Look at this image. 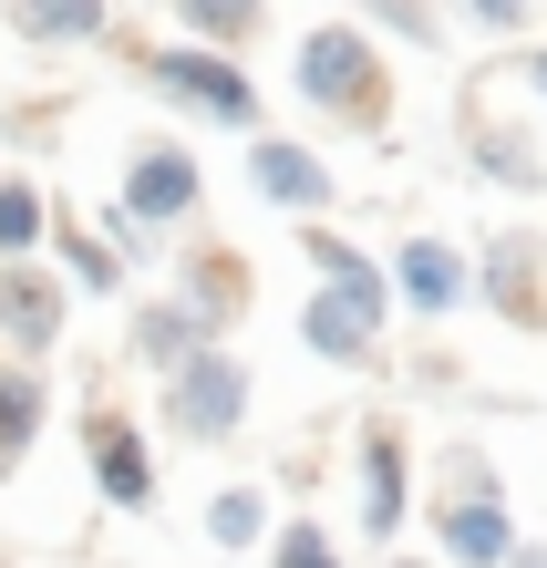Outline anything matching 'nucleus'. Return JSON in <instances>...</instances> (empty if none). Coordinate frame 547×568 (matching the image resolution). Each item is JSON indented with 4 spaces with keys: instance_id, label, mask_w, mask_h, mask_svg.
<instances>
[{
    "instance_id": "f257e3e1",
    "label": "nucleus",
    "mask_w": 547,
    "mask_h": 568,
    "mask_svg": "<svg viewBox=\"0 0 547 568\" xmlns=\"http://www.w3.org/2000/svg\"><path fill=\"white\" fill-rule=\"evenodd\" d=\"M290 93L341 135H393V52L372 21H311L290 42Z\"/></svg>"
},
{
    "instance_id": "f03ea898",
    "label": "nucleus",
    "mask_w": 547,
    "mask_h": 568,
    "mask_svg": "<svg viewBox=\"0 0 547 568\" xmlns=\"http://www.w3.org/2000/svg\"><path fill=\"white\" fill-rule=\"evenodd\" d=\"M145 83H155V104L165 114H186V124H207V135H269V93L249 73V52H207V42H155L145 52Z\"/></svg>"
},
{
    "instance_id": "7ed1b4c3",
    "label": "nucleus",
    "mask_w": 547,
    "mask_h": 568,
    "mask_svg": "<svg viewBox=\"0 0 547 568\" xmlns=\"http://www.w3.org/2000/svg\"><path fill=\"white\" fill-rule=\"evenodd\" d=\"M249 404H259V373H249V352H227V342H207L186 373L155 383V414H165L176 445H237V434H249Z\"/></svg>"
},
{
    "instance_id": "20e7f679",
    "label": "nucleus",
    "mask_w": 547,
    "mask_h": 568,
    "mask_svg": "<svg viewBox=\"0 0 547 568\" xmlns=\"http://www.w3.org/2000/svg\"><path fill=\"white\" fill-rule=\"evenodd\" d=\"M114 217H134L145 239H186V227L207 217V165H196V145L145 135L124 155V176H114Z\"/></svg>"
},
{
    "instance_id": "39448f33",
    "label": "nucleus",
    "mask_w": 547,
    "mask_h": 568,
    "mask_svg": "<svg viewBox=\"0 0 547 568\" xmlns=\"http://www.w3.org/2000/svg\"><path fill=\"white\" fill-rule=\"evenodd\" d=\"M393 300H362V290H311L300 300V352L331 362V373H383L393 362Z\"/></svg>"
},
{
    "instance_id": "423d86ee",
    "label": "nucleus",
    "mask_w": 547,
    "mask_h": 568,
    "mask_svg": "<svg viewBox=\"0 0 547 568\" xmlns=\"http://www.w3.org/2000/svg\"><path fill=\"white\" fill-rule=\"evenodd\" d=\"M83 465H93V496H104L114 517H145L155 507V434L134 424L124 404H104V393L83 404Z\"/></svg>"
},
{
    "instance_id": "0eeeda50",
    "label": "nucleus",
    "mask_w": 547,
    "mask_h": 568,
    "mask_svg": "<svg viewBox=\"0 0 547 568\" xmlns=\"http://www.w3.org/2000/svg\"><path fill=\"white\" fill-rule=\"evenodd\" d=\"M475 300H486L506 331H537L547 342V239L537 227H486V239H475Z\"/></svg>"
},
{
    "instance_id": "6e6552de",
    "label": "nucleus",
    "mask_w": 547,
    "mask_h": 568,
    "mask_svg": "<svg viewBox=\"0 0 547 568\" xmlns=\"http://www.w3.org/2000/svg\"><path fill=\"white\" fill-rule=\"evenodd\" d=\"M383 270H393V300H403V321H455V311H475V248H455V239H434V227H414V239H393L383 248Z\"/></svg>"
},
{
    "instance_id": "1a4fd4ad",
    "label": "nucleus",
    "mask_w": 547,
    "mask_h": 568,
    "mask_svg": "<svg viewBox=\"0 0 547 568\" xmlns=\"http://www.w3.org/2000/svg\"><path fill=\"white\" fill-rule=\"evenodd\" d=\"M352 517L372 548H393L403 527H414V445H403V424H362L352 434Z\"/></svg>"
},
{
    "instance_id": "9d476101",
    "label": "nucleus",
    "mask_w": 547,
    "mask_h": 568,
    "mask_svg": "<svg viewBox=\"0 0 547 568\" xmlns=\"http://www.w3.org/2000/svg\"><path fill=\"white\" fill-rule=\"evenodd\" d=\"M62 331H73V280L52 258H11L0 270V342H11V362H42L52 373Z\"/></svg>"
},
{
    "instance_id": "9b49d317",
    "label": "nucleus",
    "mask_w": 547,
    "mask_h": 568,
    "mask_svg": "<svg viewBox=\"0 0 547 568\" xmlns=\"http://www.w3.org/2000/svg\"><path fill=\"white\" fill-rule=\"evenodd\" d=\"M249 196L311 227V217L341 207V176H331V155H321V145H300V135H280V124H269V135H249Z\"/></svg>"
},
{
    "instance_id": "f8f14e48",
    "label": "nucleus",
    "mask_w": 547,
    "mask_h": 568,
    "mask_svg": "<svg viewBox=\"0 0 547 568\" xmlns=\"http://www.w3.org/2000/svg\"><path fill=\"white\" fill-rule=\"evenodd\" d=\"M207 342H217L207 311H186L176 290H155V300H134V311H124V362H134V373H155V383H165V373H186Z\"/></svg>"
},
{
    "instance_id": "ddd939ff",
    "label": "nucleus",
    "mask_w": 547,
    "mask_h": 568,
    "mask_svg": "<svg viewBox=\"0 0 547 568\" xmlns=\"http://www.w3.org/2000/svg\"><path fill=\"white\" fill-rule=\"evenodd\" d=\"M465 155H475V176L506 186V196H547V145H537V124H506L486 104H465Z\"/></svg>"
},
{
    "instance_id": "4468645a",
    "label": "nucleus",
    "mask_w": 547,
    "mask_h": 568,
    "mask_svg": "<svg viewBox=\"0 0 547 568\" xmlns=\"http://www.w3.org/2000/svg\"><path fill=\"white\" fill-rule=\"evenodd\" d=\"M424 527H434V558L444 568H506L517 538H527L506 496H486V507H424Z\"/></svg>"
},
{
    "instance_id": "2eb2a0df",
    "label": "nucleus",
    "mask_w": 547,
    "mask_h": 568,
    "mask_svg": "<svg viewBox=\"0 0 547 568\" xmlns=\"http://www.w3.org/2000/svg\"><path fill=\"white\" fill-rule=\"evenodd\" d=\"M249 258H237V248H217V239H196V248H176V300H186V311H207V331H217V342H227V331L237 321H249Z\"/></svg>"
},
{
    "instance_id": "dca6fc26",
    "label": "nucleus",
    "mask_w": 547,
    "mask_h": 568,
    "mask_svg": "<svg viewBox=\"0 0 547 568\" xmlns=\"http://www.w3.org/2000/svg\"><path fill=\"white\" fill-rule=\"evenodd\" d=\"M0 21H11L31 52H93V42H114V0H0Z\"/></svg>"
},
{
    "instance_id": "f3484780",
    "label": "nucleus",
    "mask_w": 547,
    "mask_h": 568,
    "mask_svg": "<svg viewBox=\"0 0 547 568\" xmlns=\"http://www.w3.org/2000/svg\"><path fill=\"white\" fill-rule=\"evenodd\" d=\"M52 270L73 280V300H124V270H134V258L104 239V227H83V217H52Z\"/></svg>"
},
{
    "instance_id": "a211bd4d",
    "label": "nucleus",
    "mask_w": 547,
    "mask_h": 568,
    "mask_svg": "<svg viewBox=\"0 0 547 568\" xmlns=\"http://www.w3.org/2000/svg\"><path fill=\"white\" fill-rule=\"evenodd\" d=\"M42 424H52V373H42V362H11V373H0V476L31 465Z\"/></svg>"
},
{
    "instance_id": "6ab92c4d",
    "label": "nucleus",
    "mask_w": 547,
    "mask_h": 568,
    "mask_svg": "<svg viewBox=\"0 0 547 568\" xmlns=\"http://www.w3.org/2000/svg\"><path fill=\"white\" fill-rule=\"evenodd\" d=\"M269 538H280L269 486H217V496H207V548H217V558H269Z\"/></svg>"
},
{
    "instance_id": "aec40b11",
    "label": "nucleus",
    "mask_w": 547,
    "mask_h": 568,
    "mask_svg": "<svg viewBox=\"0 0 547 568\" xmlns=\"http://www.w3.org/2000/svg\"><path fill=\"white\" fill-rule=\"evenodd\" d=\"M52 196H42V176H21V165H0V270L11 258H52Z\"/></svg>"
},
{
    "instance_id": "412c9836",
    "label": "nucleus",
    "mask_w": 547,
    "mask_h": 568,
    "mask_svg": "<svg viewBox=\"0 0 547 568\" xmlns=\"http://www.w3.org/2000/svg\"><path fill=\"white\" fill-rule=\"evenodd\" d=\"M176 11V42H207V52H249L269 31V0H165Z\"/></svg>"
},
{
    "instance_id": "4be33fe9",
    "label": "nucleus",
    "mask_w": 547,
    "mask_h": 568,
    "mask_svg": "<svg viewBox=\"0 0 547 568\" xmlns=\"http://www.w3.org/2000/svg\"><path fill=\"white\" fill-rule=\"evenodd\" d=\"M424 507H486V496H506L496 486V455L486 445H465V434H455V445H434V465H424Z\"/></svg>"
},
{
    "instance_id": "5701e85b",
    "label": "nucleus",
    "mask_w": 547,
    "mask_h": 568,
    "mask_svg": "<svg viewBox=\"0 0 547 568\" xmlns=\"http://www.w3.org/2000/svg\"><path fill=\"white\" fill-rule=\"evenodd\" d=\"M352 21H372V31H383V42H403V52H444V31H455L434 0H362Z\"/></svg>"
},
{
    "instance_id": "b1692460",
    "label": "nucleus",
    "mask_w": 547,
    "mask_h": 568,
    "mask_svg": "<svg viewBox=\"0 0 547 568\" xmlns=\"http://www.w3.org/2000/svg\"><path fill=\"white\" fill-rule=\"evenodd\" d=\"M269 568H352L341 558V538L321 517H280V538H269Z\"/></svg>"
},
{
    "instance_id": "393cba45",
    "label": "nucleus",
    "mask_w": 547,
    "mask_h": 568,
    "mask_svg": "<svg viewBox=\"0 0 547 568\" xmlns=\"http://www.w3.org/2000/svg\"><path fill=\"white\" fill-rule=\"evenodd\" d=\"M537 11L547 0H455V21L486 31V42H537Z\"/></svg>"
},
{
    "instance_id": "a878e982",
    "label": "nucleus",
    "mask_w": 547,
    "mask_h": 568,
    "mask_svg": "<svg viewBox=\"0 0 547 568\" xmlns=\"http://www.w3.org/2000/svg\"><path fill=\"white\" fill-rule=\"evenodd\" d=\"M506 83H517L527 104L547 114V42H517V62H506Z\"/></svg>"
},
{
    "instance_id": "bb28decb",
    "label": "nucleus",
    "mask_w": 547,
    "mask_h": 568,
    "mask_svg": "<svg viewBox=\"0 0 547 568\" xmlns=\"http://www.w3.org/2000/svg\"><path fill=\"white\" fill-rule=\"evenodd\" d=\"M506 568H547V538H517V558H506Z\"/></svg>"
},
{
    "instance_id": "cd10ccee",
    "label": "nucleus",
    "mask_w": 547,
    "mask_h": 568,
    "mask_svg": "<svg viewBox=\"0 0 547 568\" xmlns=\"http://www.w3.org/2000/svg\"><path fill=\"white\" fill-rule=\"evenodd\" d=\"M383 568H444V558H414V548H403V558H383Z\"/></svg>"
},
{
    "instance_id": "c85d7f7f",
    "label": "nucleus",
    "mask_w": 547,
    "mask_h": 568,
    "mask_svg": "<svg viewBox=\"0 0 547 568\" xmlns=\"http://www.w3.org/2000/svg\"><path fill=\"white\" fill-rule=\"evenodd\" d=\"M0 373H11V342H0Z\"/></svg>"
},
{
    "instance_id": "c756f323",
    "label": "nucleus",
    "mask_w": 547,
    "mask_h": 568,
    "mask_svg": "<svg viewBox=\"0 0 547 568\" xmlns=\"http://www.w3.org/2000/svg\"><path fill=\"white\" fill-rule=\"evenodd\" d=\"M0 568H21V558H0Z\"/></svg>"
}]
</instances>
